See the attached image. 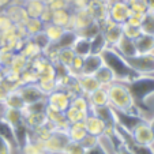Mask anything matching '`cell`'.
Listing matches in <instances>:
<instances>
[{
  "label": "cell",
  "mask_w": 154,
  "mask_h": 154,
  "mask_svg": "<svg viewBox=\"0 0 154 154\" xmlns=\"http://www.w3.org/2000/svg\"><path fill=\"white\" fill-rule=\"evenodd\" d=\"M71 49L74 51V53L82 57H86L87 55L91 53V44H90V38L86 37H81V35H76L75 42L72 44Z\"/></svg>",
  "instance_id": "cell-23"
},
{
  "label": "cell",
  "mask_w": 154,
  "mask_h": 154,
  "mask_svg": "<svg viewBox=\"0 0 154 154\" xmlns=\"http://www.w3.org/2000/svg\"><path fill=\"white\" fill-rule=\"evenodd\" d=\"M32 40L34 41V42L37 44V45H38V47H40L42 51L45 49V48H47L48 45L51 44L49 40L47 38V35L44 34V32H41V33H38V34H35L34 37H32Z\"/></svg>",
  "instance_id": "cell-48"
},
{
  "label": "cell",
  "mask_w": 154,
  "mask_h": 154,
  "mask_svg": "<svg viewBox=\"0 0 154 154\" xmlns=\"http://www.w3.org/2000/svg\"><path fill=\"white\" fill-rule=\"evenodd\" d=\"M89 4V0H68V6H70L71 11H76V10H85Z\"/></svg>",
  "instance_id": "cell-49"
},
{
  "label": "cell",
  "mask_w": 154,
  "mask_h": 154,
  "mask_svg": "<svg viewBox=\"0 0 154 154\" xmlns=\"http://www.w3.org/2000/svg\"><path fill=\"white\" fill-rule=\"evenodd\" d=\"M94 78L98 81L100 86H102V87H108V86H111L113 82H116V76H115L113 71L109 67H106L105 64H102L101 67L98 68V71L94 74Z\"/></svg>",
  "instance_id": "cell-22"
},
{
  "label": "cell",
  "mask_w": 154,
  "mask_h": 154,
  "mask_svg": "<svg viewBox=\"0 0 154 154\" xmlns=\"http://www.w3.org/2000/svg\"><path fill=\"white\" fill-rule=\"evenodd\" d=\"M71 104V97L67 91L60 90V89H56L55 91H52L51 94L47 96V105L55 108L57 111L66 112L70 108Z\"/></svg>",
  "instance_id": "cell-12"
},
{
  "label": "cell",
  "mask_w": 154,
  "mask_h": 154,
  "mask_svg": "<svg viewBox=\"0 0 154 154\" xmlns=\"http://www.w3.org/2000/svg\"><path fill=\"white\" fill-rule=\"evenodd\" d=\"M125 3L131 11L137 14H146L149 11L147 0H125Z\"/></svg>",
  "instance_id": "cell-38"
},
{
  "label": "cell",
  "mask_w": 154,
  "mask_h": 154,
  "mask_svg": "<svg viewBox=\"0 0 154 154\" xmlns=\"http://www.w3.org/2000/svg\"><path fill=\"white\" fill-rule=\"evenodd\" d=\"M135 42V48H137V52L140 55H145V53H154V35H149V34H140Z\"/></svg>",
  "instance_id": "cell-21"
},
{
  "label": "cell",
  "mask_w": 154,
  "mask_h": 154,
  "mask_svg": "<svg viewBox=\"0 0 154 154\" xmlns=\"http://www.w3.org/2000/svg\"><path fill=\"white\" fill-rule=\"evenodd\" d=\"M87 12L91 15L96 23H102L105 19L109 18V2L105 0H89L86 7Z\"/></svg>",
  "instance_id": "cell-11"
},
{
  "label": "cell",
  "mask_w": 154,
  "mask_h": 154,
  "mask_svg": "<svg viewBox=\"0 0 154 154\" xmlns=\"http://www.w3.org/2000/svg\"><path fill=\"white\" fill-rule=\"evenodd\" d=\"M17 91L19 93V96L22 97V100L25 101L26 105L47 100V94L44 93L40 87H38L37 83L20 85V86L17 89Z\"/></svg>",
  "instance_id": "cell-9"
},
{
  "label": "cell",
  "mask_w": 154,
  "mask_h": 154,
  "mask_svg": "<svg viewBox=\"0 0 154 154\" xmlns=\"http://www.w3.org/2000/svg\"><path fill=\"white\" fill-rule=\"evenodd\" d=\"M52 15H53V10H51L49 7L45 6L42 10V12H41V15H40L41 22H42L44 25L51 23V22H52Z\"/></svg>",
  "instance_id": "cell-51"
},
{
  "label": "cell",
  "mask_w": 154,
  "mask_h": 154,
  "mask_svg": "<svg viewBox=\"0 0 154 154\" xmlns=\"http://www.w3.org/2000/svg\"><path fill=\"white\" fill-rule=\"evenodd\" d=\"M140 30L143 34L154 35V11H147L146 14H143Z\"/></svg>",
  "instance_id": "cell-33"
},
{
  "label": "cell",
  "mask_w": 154,
  "mask_h": 154,
  "mask_svg": "<svg viewBox=\"0 0 154 154\" xmlns=\"http://www.w3.org/2000/svg\"><path fill=\"white\" fill-rule=\"evenodd\" d=\"M105 2H113V0H105Z\"/></svg>",
  "instance_id": "cell-57"
},
{
  "label": "cell",
  "mask_w": 154,
  "mask_h": 154,
  "mask_svg": "<svg viewBox=\"0 0 154 154\" xmlns=\"http://www.w3.org/2000/svg\"><path fill=\"white\" fill-rule=\"evenodd\" d=\"M142 18H143V14H137V12H131V15L128 17V19H127V22H125V23L131 25V26L140 27V23H142Z\"/></svg>",
  "instance_id": "cell-50"
},
{
  "label": "cell",
  "mask_w": 154,
  "mask_h": 154,
  "mask_svg": "<svg viewBox=\"0 0 154 154\" xmlns=\"http://www.w3.org/2000/svg\"><path fill=\"white\" fill-rule=\"evenodd\" d=\"M19 53H22V55L30 61V60H33V59H35V57H38V56L42 55V49L38 47L32 38H26L25 42H23L22 49L19 51Z\"/></svg>",
  "instance_id": "cell-24"
},
{
  "label": "cell",
  "mask_w": 154,
  "mask_h": 154,
  "mask_svg": "<svg viewBox=\"0 0 154 154\" xmlns=\"http://www.w3.org/2000/svg\"><path fill=\"white\" fill-rule=\"evenodd\" d=\"M113 49L116 51L120 56H123L124 59L132 57V56H135L138 53L137 52V48H135L134 40H130V38L124 37V35H123V37L117 41V44L113 47Z\"/></svg>",
  "instance_id": "cell-16"
},
{
  "label": "cell",
  "mask_w": 154,
  "mask_h": 154,
  "mask_svg": "<svg viewBox=\"0 0 154 154\" xmlns=\"http://www.w3.org/2000/svg\"><path fill=\"white\" fill-rule=\"evenodd\" d=\"M20 81H22V85H27V83H37L38 81V75L35 74L34 70L27 66L22 72H20Z\"/></svg>",
  "instance_id": "cell-43"
},
{
  "label": "cell",
  "mask_w": 154,
  "mask_h": 154,
  "mask_svg": "<svg viewBox=\"0 0 154 154\" xmlns=\"http://www.w3.org/2000/svg\"><path fill=\"white\" fill-rule=\"evenodd\" d=\"M76 40V33L72 32V30H68L66 29L64 34L60 37V40L56 42V47L59 49H64V48H71L72 47V44L75 42Z\"/></svg>",
  "instance_id": "cell-35"
},
{
  "label": "cell",
  "mask_w": 154,
  "mask_h": 154,
  "mask_svg": "<svg viewBox=\"0 0 154 154\" xmlns=\"http://www.w3.org/2000/svg\"><path fill=\"white\" fill-rule=\"evenodd\" d=\"M149 11H154V0H147Z\"/></svg>",
  "instance_id": "cell-54"
},
{
  "label": "cell",
  "mask_w": 154,
  "mask_h": 154,
  "mask_svg": "<svg viewBox=\"0 0 154 154\" xmlns=\"http://www.w3.org/2000/svg\"><path fill=\"white\" fill-rule=\"evenodd\" d=\"M25 117V124L30 131L35 130V128L42 127L44 124H47L48 119L45 112H33V113H23Z\"/></svg>",
  "instance_id": "cell-20"
},
{
  "label": "cell",
  "mask_w": 154,
  "mask_h": 154,
  "mask_svg": "<svg viewBox=\"0 0 154 154\" xmlns=\"http://www.w3.org/2000/svg\"><path fill=\"white\" fill-rule=\"evenodd\" d=\"M11 2L12 0H0V11H4V8H6Z\"/></svg>",
  "instance_id": "cell-53"
},
{
  "label": "cell",
  "mask_w": 154,
  "mask_h": 154,
  "mask_svg": "<svg viewBox=\"0 0 154 154\" xmlns=\"http://www.w3.org/2000/svg\"><path fill=\"white\" fill-rule=\"evenodd\" d=\"M68 139L72 140V142H81L85 137L87 135V131L85 128L83 123H74V124H70L66 131Z\"/></svg>",
  "instance_id": "cell-25"
},
{
  "label": "cell",
  "mask_w": 154,
  "mask_h": 154,
  "mask_svg": "<svg viewBox=\"0 0 154 154\" xmlns=\"http://www.w3.org/2000/svg\"><path fill=\"white\" fill-rule=\"evenodd\" d=\"M4 14L10 18L14 25H25L29 19L26 11L23 8V4L18 2H11L8 6L4 8Z\"/></svg>",
  "instance_id": "cell-13"
},
{
  "label": "cell",
  "mask_w": 154,
  "mask_h": 154,
  "mask_svg": "<svg viewBox=\"0 0 154 154\" xmlns=\"http://www.w3.org/2000/svg\"><path fill=\"white\" fill-rule=\"evenodd\" d=\"M70 142L66 131H55L45 142L42 143L47 154H63L64 149Z\"/></svg>",
  "instance_id": "cell-6"
},
{
  "label": "cell",
  "mask_w": 154,
  "mask_h": 154,
  "mask_svg": "<svg viewBox=\"0 0 154 154\" xmlns=\"http://www.w3.org/2000/svg\"><path fill=\"white\" fill-rule=\"evenodd\" d=\"M0 154H14L11 146L3 137H0Z\"/></svg>",
  "instance_id": "cell-52"
},
{
  "label": "cell",
  "mask_w": 154,
  "mask_h": 154,
  "mask_svg": "<svg viewBox=\"0 0 154 154\" xmlns=\"http://www.w3.org/2000/svg\"><path fill=\"white\" fill-rule=\"evenodd\" d=\"M64 115H66L67 122L70 123V124H74V123H83L85 119H86V116L89 113L82 112V111H79V109H75V108L70 106L67 111L64 112Z\"/></svg>",
  "instance_id": "cell-34"
},
{
  "label": "cell",
  "mask_w": 154,
  "mask_h": 154,
  "mask_svg": "<svg viewBox=\"0 0 154 154\" xmlns=\"http://www.w3.org/2000/svg\"><path fill=\"white\" fill-rule=\"evenodd\" d=\"M131 10L127 6L125 0H113L109 2V19L119 25H123L127 22L128 17L131 15Z\"/></svg>",
  "instance_id": "cell-10"
},
{
  "label": "cell",
  "mask_w": 154,
  "mask_h": 154,
  "mask_svg": "<svg viewBox=\"0 0 154 154\" xmlns=\"http://www.w3.org/2000/svg\"><path fill=\"white\" fill-rule=\"evenodd\" d=\"M85 153H86V150L81 145V142H72V140H70L67 143V146H66V149L63 151V154H85Z\"/></svg>",
  "instance_id": "cell-44"
},
{
  "label": "cell",
  "mask_w": 154,
  "mask_h": 154,
  "mask_svg": "<svg viewBox=\"0 0 154 154\" xmlns=\"http://www.w3.org/2000/svg\"><path fill=\"white\" fill-rule=\"evenodd\" d=\"M2 119L8 123L12 127V130L18 128L19 125H22L25 123L23 112L20 111V109H12V108H6V109H4Z\"/></svg>",
  "instance_id": "cell-19"
},
{
  "label": "cell",
  "mask_w": 154,
  "mask_h": 154,
  "mask_svg": "<svg viewBox=\"0 0 154 154\" xmlns=\"http://www.w3.org/2000/svg\"><path fill=\"white\" fill-rule=\"evenodd\" d=\"M74 57H75V53H74V51L71 48H64V49L59 51V64H61L63 67L66 68L70 67Z\"/></svg>",
  "instance_id": "cell-39"
},
{
  "label": "cell",
  "mask_w": 154,
  "mask_h": 154,
  "mask_svg": "<svg viewBox=\"0 0 154 154\" xmlns=\"http://www.w3.org/2000/svg\"><path fill=\"white\" fill-rule=\"evenodd\" d=\"M94 22L91 15L87 12V10H76V11H71V20L68 25V30H72L76 34H81L82 32L90 27Z\"/></svg>",
  "instance_id": "cell-7"
},
{
  "label": "cell",
  "mask_w": 154,
  "mask_h": 154,
  "mask_svg": "<svg viewBox=\"0 0 154 154\" xmlns=\"http://www.w3.org/2000/svg\"><path fill=\"white\" fill-rule=\"evenodd\" d=\"M34 2H41V3H45V0H34Z\"/></svg>",
  "instance_id": "cell-56"
},
{
  "label": "cell",
  "mask_w": 154,
  "mask_h": 154,
  "mask_svg": "<svg viewBox=\"0 0 154 154\" xmlns=\"http://www.w3.org/2000/svg\"><path fill=\"white\" fill-rule=\"evenodd\" d=\"M127 86L139 111L142 106H145V102L154 96V76H138L132 82L127 83Z\"/></svg>",
  "instance_id": "cell-3"
},
{
  "label": "cell",
  "mask_w": 154,
  "mask_h": 154,
  "mask_svg": "<svg viewBox=\"0 0 154 154\" xmlns=\"http://www.w3.org/2000/svg\"><path fill=\"white\" fill-rule=\"evenodd\" d=\"M14 90H15V87L12 86V85H10L7 81H4V79H3V81L0 82V102H2V104H4L6 98Z\"/></svg>",
  "instance_id": "cell-45"
},
{
  "label": "cell",
  "mask_w": 154,
  "mask_h": 154,
  "mask_svg": "<svg viewBox=\"0 0 154 154\" xmlns=\"http://www.w3.org/2000/svg\"><path fill=\"white\" fill-rule=\"evenodd\" d=\"M70 106L75 108V109H79L82 112H86L89 113L90 112V105H89V100L85 94H78V96H74L71 98V104Z\"/></svg>",
  "instance_id": "cell-36"
},
{
  "label": "cell",
  "mask_w": 154,
  "mask_h": 154,
  "mask_svg": "<svg viewBox=\"0 0 154 154\" xmlns=\"http://www.w3.org/2000/svg\"><path fill=\"white\" fill-rule=\"evenodd\" d=\"M4 79V68H0V82Z\"/></svg>",
  "instance_id": "cell-55"
},
{
  "label": "cell",
  "mask_w": 154,
  "mask_h": 154,
  "mask_svg": "<svg viewBox=\"0 0 154 154\" xmlns=\"http://www.w3.org/2000/svg\"><path fill=\"white\" fill-rule=\"evenodd\" d=\"M132 71L140 76H154V53H137L132 57L124 59Z\"/></svg>",
  "instance_id": "cell-4"
},
{
  "label": "cell",
  "mask_w": 154,
  "mask_h": 154,
  "mask_svg": "<svg viewBox=\"0 0 154 154\" xmlns=\"http://www.w3.org/2000/svg\"><path fill=\"white\" fill-rule=\"evenodd\" d=\"M130 134L134 142H137L138 145L153 146L154 147V130L149 120L142 119L139 123H137Z\"/></svg>",
  "instance_id": "cell-5"
},
{
  "label": "cell",
  "mask_w": 154,
  "mask_h": 154,
  "mask_svg": "<svg viewBox=\"0 0 154 154\" xmlns=\"http://www.w3.org/2000/svg\"><path fill=\"white\" fill-rule=\"evenodd\" d=\"M106 90H108V97H109V106L113 111L138 115V116L142 117L139 108L137 106L134 98L131 96V91L128 89L127 83L116 81L111 86H108Z\"/></svg>",
  "instance_id": "cell-1"
},
{
  "label": "cell",
  "mask_w": 154,
  "mask_h": 154,
  "mask_svg": "<svg viewBox=\"0 0 154 154\" xmlns=\"http://www.w3.org/2000/svg\"><path fill=\"white\" fill-rule=\"evenodd\" d=\"M44 7H45V3L34 2V0H26L23 3V8L29 18H40Z\"/></svg>",
  "instance_id": "cell-28"
},
{
  "label": "cell",
  "mask_w": 154,
  "mask_h": 154,
  "mask_svg": "<svg viewBox=\"0 0 154 154\" xmlns=\"http://www.w3.org/2000/svg\"><path fill=\"white\" fill-rule=\"evenodd\" d=\"M86 97H87V100H89L90 109H93V108H102V106H108V105H109V97H108L106 87L100 86L98 89L91 91V93Z\"/></svg>",
  "instance_id": "cell-15"
},
{
  "label": "cell",
  "mask_w": 154,
  "mask_h": 154,
  "mask_svg": "<svg viewBox=\"0 0 154 154\" xmlns=\"http://www.w3.org/2000/svg\"><path fill=\"white\" fill-rule=\"evenodd\" d=\"M0 68H3V67H2V64H0Z\"/></svg>",
  "instance_id": "cell-58"
},
{
  "label": "cell",
  "mask_w": 154,
  "mask_h": 154,
  "mask_svg": "<svg viewBox=\"0 0 154 154\" xmlns=\"http://www.w3.org/2000/svg\"><path fill=\"white\" fill-rule=\"evenodd\" d=\"M81 145L85 147V150H90V149L96 147L98 145V137H94V135L87 134L83 139L81 140Z\"/></svg>",
  "instance_id": "cell-47"
},
{
  "label": "cell",
  "mask_w": 154,
  "mask_h": 154,
  "mask_svg": "<svg viewBox=\"0 0 154 154\" xmlns=\"http://www.w3.org/2000/svg\"><path fill=\"white\" fill-rule=\"evenodd\" d=\"M4 106H6V108H12V109H20V111H23V108L26 106V104H25V101L22 100V97L19 96V93H18L17 89H15V90L6 98V101H4Z\"/></svg>",
  "instance_id": "cell-31"
},
{
  "label": "cell",
  "mask_w": 154,
  "mask_h": 154,
  "mask_svg": "<svg viewBox=\"0 0 154 154\" xmlns=\"http://www.w3.org/2000/svg\"><path fill=\"white\" fill-rule=\"evenodd\" d=\"M122 33L124 37L135 41L140 34H142V30H140V27L131 26V25H128V23H123L122 25Z\"/></svg>",
  "instance_id": "cell-42"
},
{
  "label": "cell",
  "mask_w": 154,
  "mask_h": 154,
  "mask_svg": "<svg viewBox=\"0 0 154 154\" xmlns=\"http://www.w3.org/2000/svg\"><path fill=\"white\" fill-rule=\"evenodd\" d=\"M83 60H85V57L75 55L72 63H71L70 67L67 68V72L70 74V75L75 76V78H76V76H79L82 74V68H83Z\"/></svg>",
  "instance_id": "cell-40"
},
{
  "label": "cell",
  "mask_w": 154,
  "mask_h": 154,
  "mask_svg": "<svg viewBox=\"0 0 154 154\" xmlns=\"http://www.w3.org/2000/svg\"><path fill=\"white\" fill-rule=\"evenodd\" d=\"M45 6L49 7L53 11H56V10H63V8H70L68 0H45Z\"/></svg>",
  "instance_id": "cell-46"
},
{
  "label": "cell",
  "mask_w": 154,
  "mask_h": 154,
  "mask_svg": "<svg viewBox=\"0 0 154 154\" xmlns=\"http://www.w3.org/2000/svg\"><path fill=\"white\" fill-rule=\"evenodd\" d=\"M14 55H15V52L12 49H10L8 47L2 45V48H0V64H2V67L8 68Z\"/></svg>",
  "instance_id": "cell-41"
},
{
  "label": "cell",
  "mask_w": 154,
  "mask_h": 154,
  "mask_svg": "<svg viewBox=\"0 0 154 154\" xmlns=\"http://www.w3.org/2000/svg\"><path fill=\"white\" fill-rule=\"evenodd\" d=\"M29 66V60H27L26 57H25L22 53H19V52H17L14 55V57H12V60H11V64H10V67H8V70H11V71H15V72H22V71L25 70V68Z\"/></svg>",
  "instance_id": "cell-32"
},
{
  "label": "cell",
  "mask_w": 154,
  "mask_h": 154,
  "mask_svg": "<svg viewBox=\"0 0 154 154\" xmlns=\"http://www.w3.org/2000/svg\"><path fill=\"white\" fill-rule=\"evenodd\" d=\"M76 82H78L79 87H81V93L85 96H89L91 91H94L96 89L100 87V83L94 75H85L81 74L79 76H76Z\"/></svg>",
  "instance_id": "cell-18"
},
{
  "label": "cell",
  "mask_w": 154,
  "mask_h": 154,
  "mask_svg": "<svg viewBox=\"0 0 154 154\" xmlns=\"http://www.w3.org/2000/svg\"><path fill=\"white\" fill-rule=\"evenodd\" d=\"M70 20H71V10L63 8V10H56V11H53L52 22H51V23L57 25V26L63 27V29H68Z\"/></svg>",
  "instance_id": "cell-26"
},
{
  "label": "cell",
  "mask_w": 154,
  "mask_h": 154,
  "mask_svg": "<svg viewBox=\"0 0 154 154\" xmlns=\"http://www.w3.org/2000/svg\"><path fill=\"white\" fill-rule=\"evenodd\" d=\"M44 34L47 35V38L49 40V42L52 44H56L59 40H60V37L64 34V32H66V29H63V27L57 26V25H53V23H47L44 25Z\"/></svg>",
  "instance_id": "cell-27"
},
{
  "label": "cell",
  "mask_w": 154,
  "mask_h": 154,
  "mask_svg": "<svg viewBox=\"0 0 154 154\" xmlns=\"http://www.w3.org/2000/svg\"><path fill=\"white\" fill-rule=\"evenodd\" d=\"M83 124L87 131V134L94 135V137H98V138L105 134V130H106V127H108V124L104 120L100 119L98 116H96V115L91 113V112H89V115L86 116Z\"/></svg>",
  "instance_id": "cell-14"
},
{
  "label": "cell",
  "mask_w": 154,
  "mask_h": 154,
  "mask_svg": "<svg viewBox=\"0 0 154 154\" xmlns=\"http://www.w3.org/2000/svg\"><path fill=\"white\" fill-rule=\"evenodd\" d=\"M90 44H91V53H96V55H101L108 48L106 41H105L104 34L101 32H98L96 35H93L90 38Z\"/></svg>",
  "instance_id": "cell-30"
},
{
  "label": "cell",
  "mask_w": 154,
  "mask_h": 154,
  "mask_svg": "<svg viewBox=\"0 0 154 154\" xmlns=\"http://www.w3.org/2000/svg\"><path fill=\"white\" fill-rule=\"evenodd\" d=\"M98 26H100L101 33L104 34V38H105V41H106L108 48H113L117 44V41L123 37L122 25L113 22V20L109 19V18L105 19L102 23L98 25Z\"/></svg>",
  "instance_id": "cell-8"
},
{
  "label": "cell",
  "mask_w": 154,
  "mask_h": 154,
  "mask_svg": "<svg viewBox=\"0 0 154 154\" xmlns=\"http://www.w3.org/2000/svg\"><path fill=\"white\" fill-rule=\"evenodd\" d=\"M25 29H26L27 33V37L32 38L34 37L35 34L41 33L44 30V23L41 22L40 18H29L27 22L25 23Z\"/></svg>",
  "instance_id": "cell-29"
},
{
  "label": "cell",
  "mask_w": 154,
  "mask_h": 154,
  "mask_svg": "<svg viewBox=\"0 0 154 154\" xmlns=\"http://www.w3.org/2000/svg\"><path fill=\"white\" fill-rule=\"evenodd\" d=\"M101 56H102V60H104L105 66L113 71L117 82L130 83V82H132L134 79H137L138 76H140V75H138L135 71L131 70L130 66L125 63L124 57L120 56L113 48H106V49L101 53Z\"/></svg>",
  "instance_id": "cell-2"
},
{
  "label": "cell",
  "mask_w": 154,
  "mask_h": 154,
  "mask_svg": "<svg viewBox=\"0 0 154 154\" xmlns=\"http://www.w3.org/2000/svg\"><path fill=\"white\" fill-rule=\"evenodd\" d=\"M104 64L101 55H96V53H90L87 55L83 60V68H82V74L85 75H94L98 71V68Z\"/></svg>",
  "instance_id": "cell-17"
},
{
  "label": "cell",
  "mask_w": 154,
  "mask_h": 154,
  "mask_svg": "<svg viewBox=\"0 0 154 154\" xmlns=\"http://www.w3.org/2000/svg\"><path fill=\"white\" fill-rule=\"evenodd\" d=\"M37 85H38V87H40L41 90L47 94V96L57 89L56 78H40L37 81Z\"/></svg>",
  "instance_id": "cell-37"
}]
</instances>
